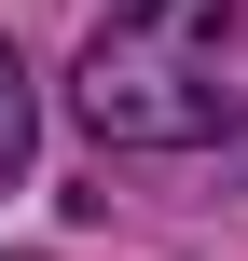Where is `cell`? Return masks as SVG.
Returning a JSON list of instances; mask_svg holds the SVG:
<instances>
[{"label":"cell","instance_id":"2","mask_svg":"<svg viewBox=\"0 0 248 261\" xmlns=\"http://www.w3.org/2000/svg\"><path fill=\"white\" fill-rule=\"evenodd\" d=\"M14 179H28V69L0 55V193H14Z\"/></svg>","mask_w":248,"mask_h":261},{"label":"cell","instance_id":"1","mask_svg":"<svg viewBox=\"0 0 248 261\" xmlns=\"http://www.w3.org/2000/svg\"><path fill=\"white\" fill-rule=\"evenodd\" d=\"M69 110L97 151H207L248 124V0H124L83 69Z\"/></svg>","mask_w":248,"mask_h":261}]
</instances>
